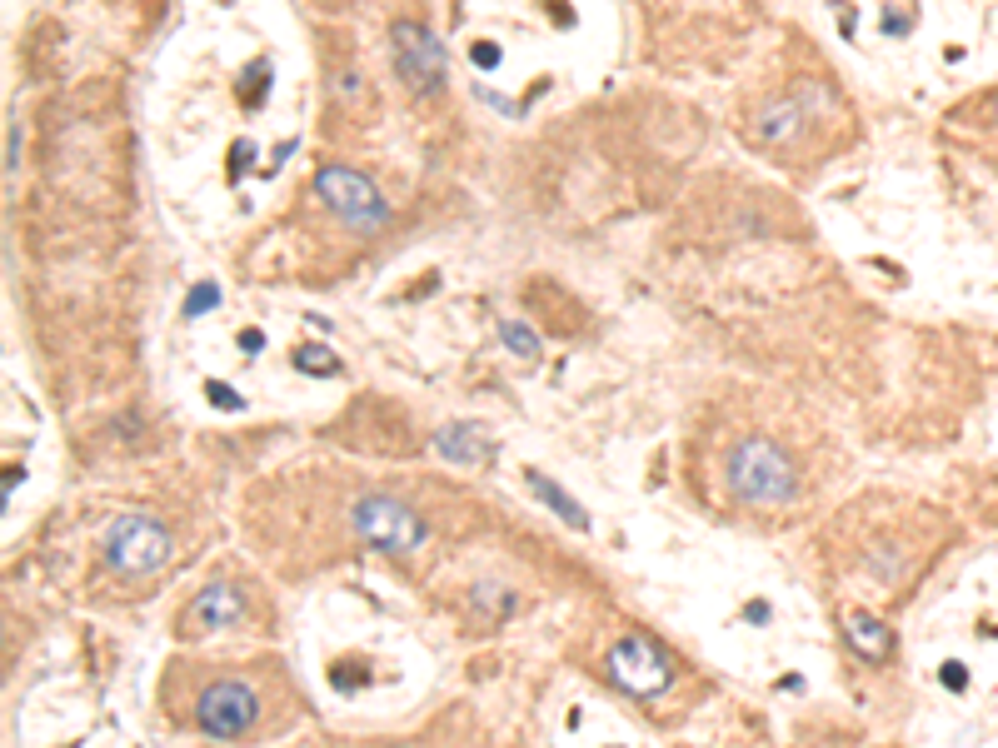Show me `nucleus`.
Wrapping results in <instances>:
<instances>
[{
	"mask_svg": "<svg viewBox=\"0 0 998 748\" xmlns=\"http://www.w3.org/2000/svg\"><path fill=\"white\" fill-rule=\"evenodd\" d=\"M295 365L315 379H330V374H340V355L325 345H295Z\"/></svg>",
	"mask_w": 998,
	"mask_h": 748,
	"instance_id": "ddd939ff",
	"label": "nucleus"
},
{
	"mask_svg": "<svg viewBox=\"0 0 998 748\" xmlns=\"http://www.w3.org/2000/svg\"><path fill=\"white\" fill-rule=\"evenodd\" d=\"M215 305H220V285H210V280H205V285H195V290H190V300H185V310H180V315H185V320H200V315H205V310H215Z\"/></svg>",
	"mask_w": 998,
	"mask_h": 748,
	"instance_id": "2eb2a0df",
	"label": "nucleus"
},
{
	"mask_svg": "<svg viewBox=\"0 0 998 748\" xmlns=\"http://www.w3.org/2000/svg\"><path fill=\"white\" fill-rule=\"evenodd\" d=\"M524 479H529V489H534V499H544V504H549V509H554V514H559V519H564V524H574V529H589V514H584V509H579V504H574V499H569V494H564V489H559V484H554V479H549V474H539V469H529V474H524Z\"/></svg>",
	"mask_w": 998,
	"mask_h": 748,
	"instance_id": "f8f14e48",
	"label": "nucleus"
},
{
	"mask_svg": "<svg viewBox=\"0 0 998 748\" xmlns=\"http://www.w3.org/2000/svg\"><path fill=\"white\" fill-rule=\"evenodd\" d=\"M170 559V529L150 514H120L105 529V564L115 574H155Z\"/></svg>",
	"mask_w": 998,
	"mask_h": 748,
	"instance_id": "7ed1b4c3",
	"label": "nucleus"
},
{
	"mask_svg": "<svg viewBox=\"0 0 998 748\" xmlns=\"http://www.w3.org/2000/svg\"><path fill=\"white\" fill-rule=\"evenodd\" d=\"M390 748H405V744H390Z\"/></svg>",
	"mask_w": 998,
	"mask_h": 748,
	"instance_id": "393cba45",
	"label": "nucleus"
},
{
	"mask_svg": "<svg viewBox=\"0 0 998 748\" xmlns=\"http://www.w3.org/2000/svg\"><path fill=\"white\" fill-rule=\"evenodd\" d=\"M804 130V105L789 95V100H769L764 105V115H759V140H794Z\"/></svg>",
	"mask_w": 998,
	"mask_h": 748,
	"instance_id": "9b49d317",
	"label": "nucleus"
},
{
	"mask_svg": "<svg viewBox=\"0 0 998 748\" xmlns=\"http://www.w3.org/2000/svg\"><path fill=\"white\" fill-rule=\"evenodd\" d=\"M390 55H395V70L410 90H440L445 85V45L420 20L390 25Z\"/></svg>",
	"mask_w": 998,
	"mask_h": 748,
	"instance_id": "0eeeda50",
	"label": "nucleus"
},
{
	"mask_svg": "<svg viewBox=\"0 0 998 748\" xmlns=\"http://www.w3.org/2000/svg\"><path fill=\"white\" fill-rule=\"evenodd\" d=\"M989 120H994V130H998V95L989 100Z\"/></svg>",
	"mask_w": 998,
	"mask_h": 748,
	"instance_id": "b1692460",
	"label": "nucleus"
},
{
	"mask_svg": "<svg viewBox=\"0 0 998 748\" xmlns=\"http://www.w3.org/2000/svg\"><path fill=\"white\" fill-rule=\"evenodd\" d=\"M909 25H914V15H894V10L884 15V30H889V35H904Z\"/></svg>",
	"mask_w": 998,
	"mask_h": 748,
	"instance_id": "aec40b11",
	"label": "nucleus"
},
{
	"mask_svg": "<svg viewBox=\"0 0 998 748\" xmlns=\"http://www.w3.org/2000/svg\"><path fill=\"white\" fill-rule=\"evenodd\" d=\"M964 679H969V669H964V664H944V684H949L954 694L964 689Z\"/></svg>",
	"mask_w": 998,
	"mask_h": 748,
	"instance_id": "6ab92c4d",
	"label": "nucleus"
},
{
	"mask_svg": "<svg viewBox=\"0 0 998 748\" xmlns=\"http://www.w3.org/2000/svg\"><path fill=\"white\" fill-rule=\"evenodd\" d=\"M764 619H769V609H764V599H754L749 604V624H764Z\"/></svg>",
	"mask_w": 998,
	"mask_h": 748,
	"instance_id": "5701e85b",
	"label": "nucleus"
},
{
	"mask_svg": "<svg viewBox=\"0 0 998 748\" xmlns=\"http://www.w3.org/2000/svg\"><path fill=\"white\" fill-rule=\"evenodd\" d=\"M844 634H849V649L859 654V659H889V649H894V629L884 624V619H874L869 609H849L844 614Z\"/></svg>",
	"mask_w": 998,
	"mask_h": 748,
	"instance_id": "9d476101",
	"label": "nucleus"
},
{
	"mask_svg": "<svg viewBox=\"0 0 998 748\" xmlns=\"http://www.w3.org/2000/svg\"><path fill=\"white\" fill-rule=\"evenodd\" d=\"M205 394H210V399H215L220 409H245V399H240V394H235L230 384H220V379H210V384H205Z\"/></svg>",
	"mask_w": 998,
	"mask_h": 748,
	"instance_id": "dca6fc26",
	"label": "nucleus"
},
{
	"mask_svg": "<svg viewBox=\"0 0 998 748\" xmlns=\"http://www.w3.org/2000/svg\"><path fill=\"white\" fill-rule=\"evenodd\" d=\"M230 160H235V165H230V180H240V175H245V160H250V145H245V140H235Z\"/></svg>",
	"mask_w": 998,
	"mask_h": 748,
	"instance_id": "a211bd4d",
	"label": "nucleus"
},
{
	"mask_svg": "<svg viewBox=\"0 0 998 748\" xmlns=\"http://www.w3.org/2000/svg\"><path fill=\"white\" fill-rule=\"evenodd\" d=\"M240 614H245V594H240L235 584L215 579V584H205V589L190 599V609H185L180 629H185V634H215V629L235 624Z\"/></svg>",
	"mask_w": 998,
	"mask_h": 748,
	"instance_id": "6e6552de",
	"label": "nucleus"
},
{
	"mask_svg": "<svg viewBox=\"0 0 998 748\" xmlns=\"http://www.w3.org/2000/svg\"><path fill=\"white\" fill-rule=\"evenodd\" d=\"M345 519L365 544H375L385 554H415L425 544V519L410 504H400L395 494H360Z\"/></svg>",
	"mask_w": 998,
	"mask_h": 748,
	"instance_id": "f03ea898",
	"label": "nucleus"
},
{
	"mask_svg": "<svg viewBox=\"0 0 998 748\" xmlns=\"http://www.w3.org/2000/svg\"><path fill=\"white\" fill-rule=\"evenodd\" d=\"M609 679H614L624 694H634V699H654V694L669 689L674 664H669V654H664L654 639L624 634V639L609 649Z\"/></svg>",
	"mask_w": 998,
	"mask_h": 748,
	"instance_id": "423d86ee",
	"label": "nucleus"
},
{
	"mask_svg": "<svg viewBox=\"0 0 998 748\" xmlns=\"http://www.w3.org/2000/svg\"><path fill=\"white\" fill-rule=\"evenodd\" d=\"M240 350H265V335H260V330H245V335H240Z\"/></svg>",
	"mask_w": 998,
	"mask_h": 748,
	"instance_id": "4be33fe9",
	"label": "nucleus"
},
{
	"mask_svg": "<svg viewBox=\"0 0 998 748\" xmlns=\"http://www.w3.org/2000/svg\"><path fill=\"white\" fill-rule=\"evenodd\" d=\"M435 454L450 459V464L475 469V464H490V459H495V444H490V434L475 429V424H445V429L435 434Z\"/></svg>",
	"mask_w": 998,
	"mask_h": 748,
	"instance_id": "1a4fd4ad",
	"label": "nucleus"
},
{
	"mask_svg": "<svg viewBox=\"0 0 998 748\" xmlns=\"http://www.w3.org/2000/svg\"><path fill=\"white\" fill-rule=\"evenodd\" d=\"M470 55H475V65H480V70H490V65H499V50L490 45V40H480V45H475Z\"/></svg>",
	"mask_w": 998,
	"mask_h": 748,
	"instance_id": "f3484780",
	"label": "nucleus"
},
{
	"mask_svg": "<svg viewBox=\"0 0 998 748\" xmlns=\"http://www.w3.org/2000/svg\"><path fill=\"white\" fill-rule=\"evenodd\" d=\"M15 150H20V130L10 125V140H5V170H15Z\"/></svg>",
	"mask_w": 998,
	"mask_h": 748,
	"instance_id": "412c9836",
	"label": "nucleus"
},
{
	"mask_svg": "<svg viewBox=\"0 0 998 748\" xmlns=\"http://www.w3.org/2000/svg\"><path fill=\"white\" fill-rule=\"evenodd\" d=\"M195 719L210 739H245L260 724V694L245 679H215L195 699Z\"/></svg>",
	"mask_w": 998,
	"mask_h": 748,
	"instance_id": "39448f33",
	"label": "nucleus"
},
{
	"mask_svg": "<svg viewBox=\"0 0 998 748\" xmlns=\"http://www.w3.org/2000/svg\"><path fill=\"white\" fill-rule=\"evenodd\" d=\"M729 484L744 504H789L799 494V469L774 439H744L729 454Z\"/></svg>",
	"mask_w": 998,
	"mask_h": 748,
	"instance_id": "f257e3e1",
	"label": "nucleus"
},
{
	"mask_svg": "<svg viewBox=\"0 0 998 748\" xmlns=\"http://www.w3.org/2000/svg\"><path fill=\"white\" fill-rule=\"evenodd\" d=\"M499 345H504V350H514L519 360H539V335H534V330H524L519 320H504V325H499Z\"/></svg>",
	"mask_w": 998,
	"mask_h": 748,
	"instance_id": "4468645a",
	"label": "nucleus"
},
{
	"mask_svg": "<svg viewBox=\"0 0 998 748\" xmlns=\"http://www.w3.org/2000/svg\"><path fill=\"white\" fill-rule=\"evenodd\" d=\"M315 190H320L325 205H335V215H340L350 230H380V225L390 220L385 195H380L360 170H350V165H325V170L315 175Z\"/></svg>",
	"mask_w": 998,
	"mask_h": 748,
	"instance_id": "20e7f679",
	"label": "nucleus"
}]
</instances>
